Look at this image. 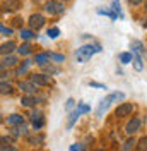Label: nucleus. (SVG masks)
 <instances>
[{
	"label": "nucleus",
	"mask_w": 147,
	"mask_h": 151,
	"mask_svg": "<svg viewBox=\"0 0 147 151\" xmlns=\"http://www.w3.org/2000/svg\"><path fill=\"white\" fill-rule=\"evenodd\" d=\"M103 48L101 45H84V47L77 48V52H75V58H77V62L79 64H86L87 60H91V57L94 53H99Z\"/></svg>",
	"instance_id": "nucleus-1"
},
{
	"label": "nucleus",
	"mask_w": 147,
	"mask_h": 151,
	"mask_svg": "<svg viewBox=\"0 0 147 151\" xmlns=\"http://www.w3.org/2000/svg\"><path fill=\"white\" fill-rule=\"evenodd\" d=\"M123 98H125V94L120 93V91L108 94L106 98H103L101 101H99V105H98V110H96V115H98V117H103V113L110 108V105L113 103V101H118V100H123Z\"/></svg>",
	"instance_id": "nucleus-2"
},
{
	"label": "nucleus",
	"mask_w": 147,
	"mask_h": 151,
	"mask_svg": "<svg viewBox=\"0 0 147 151\" xmlns=\"http://www.w3.org/2000/svg\"><path fill=\"white\" fill-rule=\"evenodd\" d=\"M132 112H133V105L132 103H121L118 108L115 110V115L121 119V117H128Z\"/></svg>",
	"instance_id": "nucleus-3"
},
{
	"label": "nucleus",
	"mask_w": 147,
	"mask_h": 151,
	"mask_svg": "<svg viewBox=\"0 0 147 151\" xmlns=\"http://www.w3.org/2000/svg\"><path fill=\"white\" fill-rule=\"evenodd\" d=\"M43 24H45V17L41 16V14H33L31 17H29V26H31V29L34 31V29H39L43 28Z\"/></svg>",
	"instance_id": "nucleus-4"
},
{
	"label": "nucleus",
	"mask_w": 147,
	"mask_h": 151,
	"mask_svg": "<svg viewBox=\"0 0 147 151\" xmlns=\"http://www.w3.org/2000/svg\"><path fill=\"white\" fill-rule=\"evenodd\" d=\"M140 124H142V120L138 119V117H133L132 120H128V124H127V127H125V132L128 134V136H132V134H135V132L140 129Z\"/></svg>",
	"instance_id": "nucleus-5"
},
{
	"label": "nucleus",
	"mask_w": 147,
	"mask_h": 151,
	"mask_svg": "<svg viewBox=\"0 0 147 151\" xmlns=\"http://www.w3.org/2000/svg\"><path fill=\"white\" fill-rule=\"evenodd\" d=\"M31 81L36 86H48L50 84V76L46 74H33L31 76Z\"/></svg>",
	"instance_id": "nucleus-6"
},
{
	"label": "nucleus",
	"mask_w": 147,
	"mask_h": 151,
	"mask_svg": "<svg viewBox=\"0 0 147 151\" xmlns=\"http://www.w3.org/2000/svg\"><path fill=\"white\" fill-rule=\"evenodd\" d=\"M31 120H33V127H34V131H39V129L45 125V119H43V115H41L39 112H33Z\"/></svg>",
	"instance_id": "nucleus-7"
},
{
	"label": "nucleus",
	"mask_w": 147,
	"mask_h": 151,
	"mask_svg": "<svg viewBox=\"0 0 147 151\" xmlns=\"http://www.w3.org/2000/svg\"><path fill=\"white\" fill-rule=\"evenodd\" d=\"M19 89L24 91V93H28V94H33L36 91V84L33 81H21L19 83Z\"/></svg>",
	"instance_id": "nucleus-8"
},
{
	"label": "nucleus",
	"mask_w": 147,
	"mask_h": 151,
	"mask_svg": "<svg viewBox=\"0 0 147 151\" xmlns=\"http://www.w3.org/2000/svg\"><path fill=\"white\" fill-rule=\"evenodd\" d=\"M7 125H21V124L24 122V119H22V115H19V113H12L10 117H7Z\"/></svg>",
	"instance_id": "nucleus-9"
},
{
	"label": "nucleus",
	"mask_w": 147,
	"mask_h": 151,
	"mask_svg": "<svg viewBox=\"0 0 147 151\" xmlns=\"http://www.w3.org/2000/svg\"><path fill=\"white\" fill-rule=\"evenodd\" d=\"M81 117V112H79V108H75L74 112H70V115H69V122H67V129L70 131L74 127V124L77 122V119Z\"/></svg>",
	"instance_id": "nucleus-10"
},
{
	"label": "nucleus",
	"mask_w": 147,
	"mask_h": 151,
	"mask_svg": "<svg viewBox=\"0 0 147 151\" xmlns=\"http://www.w3.org/2000/svg\"><path fill=\"white\" fill-rule=\"evenodd\" d=\"M45 10L48 12V14H58V2L56 0H50V2H46L45 5Z\"/></svg>",
	"instance_id": "nucleus-11"
},
{
	"label": "nucleus",
	"mask_w": 147,
	"mask_h": 151,
	"mask_svg": "<svg viewBox=\"0 0 147 151\" xmlns=\"http://www.w3.org/2000/svg\"><path fill=\"white\" fill-rule=\"evenodd\" d=\"M48 60H50V53H48V52H43V53H36V57H34V62H36L38 65H45Z\"/></svg>",
	"instance_id": "nucleus-12"
},
{
	"label": "nucleus",
	"mask_w": 147,
	"mask_h": 151,
	"mask_svg": "<svg viewBox=\"0 0 147 151\" xmlns=\"http://www.w3.org/2000/svg\"><path fill=\"white\" fill-rule=\"evenodd\" d=\"M16 50V43L14 41H9V43H4L2 47H0V53H4V55H9Z\"/></svg>",
	"instance_id": "nucleus-13"
},
{
	"label": "nucleus",
	"mask_w": 147,
	"mask_h": 151,
	"mask_svg": "<svg viewBox=\"0 0 147 151\" xmlns=\"http://www.w3.org/2000/svg\"><path fill=\"white\" fill-rule=\"evenodd\" d=\"M120 62L123 64V65H127V64H130V62H133V53L132 52H123V53H120L118 55Z\"/></svg>",
	"instance_id": "nucleus-14"
},
{
	"label": "nucleus",
	"mask_w": 147,
	"mask_h": 151,
	"mask_svg": "<svg viewBox=\"0 0 147 151\" xmlns=\"http://www.w3.org/2000/svg\"><path fill=\"white\" fill-rule=\"evenodd\" d=\"M16 64H17V58H16V57H12V55H7L5 58H4V62L0 64V67L7 69V67H14Z\"/></svg>",
	"instance_id": "nucleus-15"
},
{
	"label": "nucleus",
	"mask_w": 147,
	"mask_h": 151,
	"mask_svg": "<svg viewBox=\"0 0 147 151\" xmlns=\"http://www.w3.org/2000/svg\"><path fill=\"white\" fill-rule=\"evenodd\" d=\"M36 103V98H34V96H33V94H28V96H22V98H21V105H22V106H33V105Z\"/></svg>",
	"instance_id": "nucleus-16"
},
{
	"label": "nucleus",
	"mask_w": 147,
	"mask_h": 151,
	"mask_svg": "<svg viewBox=\"0 0 147 151\" xmlns=\"http://www.w3.org/2000/svg\"><path fill=\"white\" fill-rule=\"evenodd\" d=\"M130 47H132V53H138V55H140V53L144 52V45H142L138 40H133V41L130 43Z\"/></svg>",
	"instance_id": "nucleus-17"
},
{
	"label": "nucleus",
	"mask_w": 147,
	"mask_h": 151,
	"mask_svg": "<svg viewBox=\"0 0 147 151\" xmlns=\"http://www.w3.org/2000/svg\"><path fill=\"white\" fill-rule=\"evenodd\" d=\"M133 69L140 72L142 69H144V64H142V57L138 55V53H133Z\"/></svg>",
	"instance_id": "nucleus-18"
},
{
	"label": "nucleus",
	"mask_w": 147,
	"mask_h": 151,
	"mask_svg": "<svg viewBox=\"0 0 147 151\" xmlns=\"http://www.w3.org/2000/svg\"><path fill=\"white\" fill-rule=\"evenodd\" d=\"M19 36L22 38V40H33V38H36V35H34L33 29H21L19 31Z\"/></svg>",
	"instance_id": "nucleus-19"
},
{
	"label": "nucleus",
	"mask_w": 147,
	"mask_h": 151,
	"mask_svg": "<svg viewBox=\"0 0 147 151\" xmlns=\"http://www.w3.org/2000/svg\"><path fill=\"white\" fill-rule=\"evenodd\" d=\"M31 45H29V43H22V45H21V47L17 48V52H19V55H29V53H31Z\"/></svg>",
	"instance_id": "nucleus-20"
},
{
	"label": "nucleus",
	"mask_w": 147,
	"mask_h": 151,
	"mask_svg": "<svg viewBox=\"0 0 147 151\" xmlns=\"http://www.w3.org/2000/svg\"><path fill=\"white\" fill-rule=\"evenodd\" d=\"M0 93L10 94L12 93V86H10L9 83H5V81H0Z\"/></svg>",
	"instance_id": "nucleus-21"
},
{
	"label": "nucleus",
	"mask_w": 147,
	"mask_h": 151,
	"mask_svg": "<svg viewBox=\"0 0 147 151\" xmlns=\"http://www.w3.org/2000/svg\"><path fill=\"white\" fill-rule=\"evenodd\" d=\"M19 5H21V2L19 0H5L4 2V7H9V9H19Z\"/></svg>",
	"instance_id": "nucleus-22"
},
{
	"label": "nucleus",
	"mask_w": 147,
	"mask_h": 151,
	"mask_svg": "<svg viewBox=\"0 0 147 151\" xmlns=\"http://www.w3.org/2000/svg\"><path fill=\"white\" fill-rule=\"evenodd\" d=\"M98 14H101V16H108V17L113 19V21L118 17V16H116L115 12H111V10H108V9H98Z\"/></svg>",
	"instance_id": "nucleus-23"
},
{
	"label": "nucleus",
	"mask_w": 147,
	"mask_h": 151,
	"mask_svg": "<svg viewBox=\"0 0 147 151\" xmlns=\"http://www.w3.org/2000/svg\"><path fill=\"white\" fill-rule=\"evenodd\" d=\"M41 67L45 69V70L48 72V74H58V72H60V69H58V67L50 65V64H45V65H41Z\"/></svg>",
	"instance_id": "nucleus-24"
},
{
	"label": "nucleus",
	"mask_w": 147,
	"mask_h": 151,
	"mask_svg": "<svg viewBox=\"0 0 147 151\" xmlns=\"http://www.w3.org/2000/svg\"><path fill=\"white\" fill-rule=\"evenodd\" d=\"M111 7H113V10H115V14H116V16L123 17V12H121V7H120V2H118V0H113Z\"/></svg>",
	"instance_id": "nucleus-25"
},
{
	"label": "nucleus",
	"mask_w": 147,
	"mask_h": 151,
	"mask_svg": "<svg viewBox=\"0 0 147 151\" xmlns=\"http://www.w3.org/2000/svg\"><path fill=\"white\" fill-rule=\"evenodd\" d=\"M31 64H33V62H31V60H26V62H24V64H22V65L19 67L17 70H16V74H17V76L24 74V72H26V70H28V67L31 65Z\"/></svg>",
	"instance_id": "nucleus-26"
},
{
	"label": "nucleus",
	"mask_w": 147,
	"mask_h": 151,
	"mask_svg": "<svg viewBox=\"0 0 147 151\" xmlns=\"http://www.w3.org/2000/svg\"><path fill=\"white\" fill-rule=\"evenodd\" d=\"M48 38H51V40H55V38H58V35H60V29L58 28H50L48 29Z\"/></svg>",
	"instance_id": "nucleus-27"
},
{
	"label": "nucleus",
	"mask_w": 147,
	"mask_h": 151,
	"mask_svg": "<svg viewBox=\"0 0 147 151\" xmlns=\"http://www.w3.org/2000/svg\"><path fill=\"white\" fill-rule=\"evenodd\" d=\"M135 144H137V141H135L133 137H130L128 141L125 142V146H123V151H130L132 148H133V146H135Z\"/></svg>",
	"instance_id": "nucleus-28"
},
{
	"label": "nucleus",
	"mask_w": 147,
	"mask_h": 151,
	"mask_svg": "<svg viewBox=\"0 0 147 151\" xmlns=\"http://www.w3.org/2000/svg\"><path fill=\"white\" fill-rule=\"evenodd\" d=\"M137 150L138 151H147V137H142L137 144Z\"/></svg>",
	"instance_id": "nucleus-29"
},
{
	"label": "nucleus",
	"mask_w": 147,
	"mask_h": 151,
	"mask_svg": "<svg viewBox=\"0 0 147 151\" xmlns=\"http://www.w3.org/2000/svg\"><path fill=\"white\" fill-rule=\"evenodd\" d=\"M5 146H10V137H7V136H0V150L5 148Z\"/></svg>",
	"instance_id": "nucleus-30"
},
{
	"label": "nucleus",
	"mask_w": 147,
	"mask_h": 151,
	"mask_svg": "<svg viewBox=\"0 0 147 151\" xmlns=\"http://www.w3.org/2000/svg\"><path fill=\"white\" fill-rule=\"evenodd\" d=\"M50 60H55V62H64L65 57L62 53H50Z\"/></svg>",
	"instance_id": "nucleus-31"
},
{
	"label": "nucleus",
	"mask_w": 147,
	"mask_h": 151,
	"mask_svg": "<svg viewBox=\"0 0 147 151\" xmlns=\"http://www.w3.org/2000/svg\"><path fill=\"white\" fill-rule=\"evenodd\" d=\"M0 33H2L4 36H10V35H12V28H5L4 24H0Z\"/></svg>",
	"instance_id": "nucleus-32"
},
{
	"label": "nucleus",
	"mask_w": 147,
	"mask_h": 151,
	"mask_svg": "<svg viewBox=\"0 0 147 151\" xmlns=\"http://www.w3.org/2000/svg\"><path fill=\"white\" fill-rule=\"evenodd\" d=\"M77 108H79V112H81V113H87V112H91V106H87L86 103H79V105H77Z\"/></svg>",
	"instance_id": "nucleus-33"
},
{
	"label": "nucleus",
	"mask_w": 147,
	"mask_h": 151,
	"mask_svg": "<svg viewBox=\"0 0 147 151\" xmlns=\"http://www.w3.org/2000/svg\"><path fill=\"white\" fill-rule=\"evenodd\" d=\"M26 132V127L22 125V127H16V129H12V134L14 136H21V134H24Z\"/></svg>",
	"instance_id": "nucleus-34"
},
{
	"label": "nucleus",
	"mask_w": 147,
	"mask_h": 151,
	"mask_svg": "<svg viewBox=\"0 0 147 151\" xmlns=\"http://www.w3.org/2000/svg\"><path fill=\"white\" fill-rule=\"evenodd\" d=\"M74 105H75V101H74L72 98H69V100H67V105H65V108H67V110H72Z\"/></svg>",
	"instance_id": "nucleus-35"
},
{
	"label": "nucleus",
	"mask_w": 147,
	"mask_h": 151,
	"mask_svg": "<svg viewBox=\"0 0 147 151\" xmlns=\"http://www.w3.org/2000/svg\"><path fill=\"white\" fill-rule=\"evenodd\" d=\"M69 151H82V146H81V144H72V146L69 148Z\"/></svg>",
	"instance_id": "nucleus-36"
},
{
	"label": "nucleus",
	"mask_w": 147,
	"mask_h": 151,
	"mask_svg": "<svg viewBox=\"0 0 147 151\" xmlns=\"http://www.w3.org/2000/svg\"><path fill=\"white\" fill-rule=\"evenodd\" d=\"M89 84H91L92 88H99V89H106V86H104V84H101V83H94V81H92V83H89Z\"/></svg>",
	"instance_id": "nucleus-37"
},
{
	"label": "nucleus",
	"mask_w": 147,
	"mask_h": 151,
	"mask_svg": "<svg viewBox=\"0 0 147 151\" xmlns=\"http://www.w3.org/2000/svg\"><path fill=\"white\" fill-rule=\"evenodd\" d=\"M127 2H128L130 5H140V4H142L144 0H127Z\"/></svg>",
	"instance_id": "nucleus-38"
},
{
	"label": "nucleus",
	"mask_w": 147,
	"mask_h": 151,
	"mask_svg": "<svg viewBox=\"0 0 147 151\" xmlns=\"http://www.w3.org/2000/svg\"><path fill=\"white\" fill-rule=\"evenodd\" d=\"M0 151H17V148L16 146H5V148H2Z\"/></svg>",
	"instance_id": "nucleus-39"
},
{
	"label": "nucleus",
	"mask_w": 147,
	"mask_h": 151,
	"mask_svg": "<svg viewBox=\"0 0 147 151\" xmlns=\"http://www.w3.org/2000/svg\"><path fill=\"white\" fill-rule=\"evenodd\" d=\"M5 76H7L5 69H4V67H0V79H2V77H5Z\"/></svg>",
	"instance_id": "nucleus-40"
},
{
	"label": "nucleus",
	"mask_w": 147,
	"mask_h": 151,
	"mask_svg": "<svg viewBox=\"0 0 147 151\" xmlns=\"http://www.w3.org/2000/svg\"><path fill=\"white\" fill-rule=\"evenodd\" d=\"M94 151H106V150H103V148H99V150H94Z\"/></svg>",
	"instance_id": "nucleus-41"
},
{
	"label": "nucleus",
	"mask_w": 147,
	"mask_h": 151,
	"mask_svg": "<svg viewBox=\"0 0 147 151\" xmlns=\"http://www.w3.org/2000/svg\"><path fill=\"white\" fill-rule=\"evenodd\" d=\"M146 12H147V0H146Z\"/></svg>",
	"instance_id": "nucleus-42"
},
{
	"label": "nucleus",
	"mask_w": 147,
	"mask_h": 151,
	"mask_svg": "<svg viewBox=\"0 0 147 151\" xmlns=\"http://www.w3.org/2000/svg\"><path fill=\"white\" fill-rule=\"evenodd\" d=\"M0 120H2V117H0Z\"/></svg>",
	"instance_id": "nucleus-43"
}]
</instances>
